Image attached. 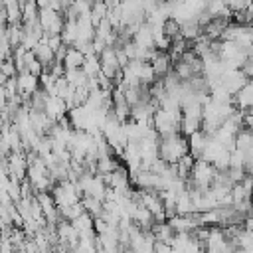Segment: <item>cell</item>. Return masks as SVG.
<instances>
[{
    "mask_svg": "<svg viewBox=\"0 0 253 253\" xmlns=\"http://www.w3.org/2000/svg\"><path fill=\"white\" fill-rule=\"evenodd\" d=\"M241 73L247 77V81L253 79V57H247V61L241 65Z\"/></svg>",
    "mask_w": 253,
    "mask_h": 253,
    "instance_id": "cell-1",
    "label": "cell"
}]
</instances>
